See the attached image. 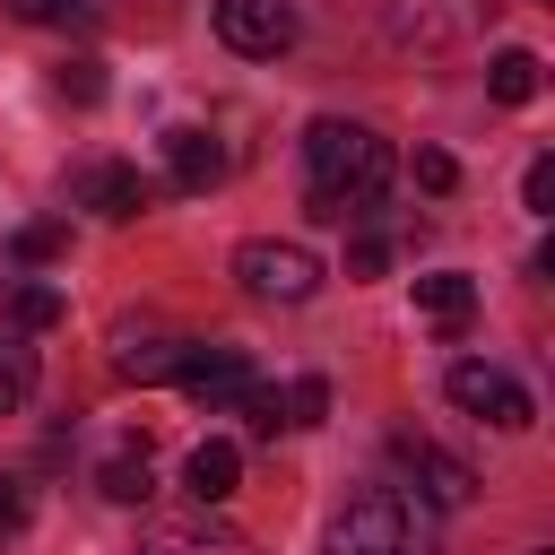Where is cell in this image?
<instances>
[{
    "instance_id": "cell-18",
    "label": "cell",
    "mask_w": 555,
    "mask_h": 555,
    "mask_svg": "<svg viewBox=\"0 0 555 555\" xmlns=\"http://www.w3.org/2000/svg\"><path fill=\"white\" fill-rule=\"evenodd\" d=\"M61 251H69V217H35V225H17V260L43 269V260H61Z\"/></svg>"
},
{
    "instance_id": "cell-24",
    "label": "cell",
    "mask_w": 555,
    "mask_h": 555,
    "mask_svg": "<svg viewBox=\"0 0 555 555\" xmlns=\"http://www.w3.org/2000/svg\"><path fill=\"white\" fill-rule=\"evenodd\" d=\"M520 199H529L538 217H555V156H529V173H520Z\"/></svg>"
},
{
    "instance_id": "cell-20",
    "label": "cell",
    "mask_w": 555,
    "mask_h": 555,
    "mask_svg": "<svg viewBox=\"0 0 555 555\" xmlns=\"http://www.w3.org/2000/svg\"><path fill=\"white\" fill-rule=\"evenodd\" d=\"M52 87H61L69 104H95V95H104V69H95V61H61V69H52Z\"/></svg>"
},
{
    "instance_id": "cell-4",
    "label": "cell",
    "mask_w": 555,
    "mask_h": 555,
    "mask_svg": "<svg viewBox=\"0 0 555 555\" xmlns=\"http://www.w3.org/2000/svg\"><path fill=\"white\" fill-rule=\"evenodd\" d=\"M234 278H243V295H260V304H312L330 269H321V251L295 243V234H251V243H234Z\"/></svg>"
},
{
    "instance_id": "cell-23",
    "label": "cell",
    "mask_w": 555,
    "mask_h": 555,
    "mask_svg": "<svg viewBox=\"0 0 555 555\" xmlns=\"http://www.w3.org/2000/svg\"><path fill=\"white\" fill-rule=\"evenodd\" d=\"M416 191H434V199H442V191H460V165H451L442 147H416Z\"/></svg>"
},
{
    "instance_id": "cell-2",
    "label": "cell",
    "mask_w": 555,
    "mask_h": 555,
    "mask_svg": "<svg viewBox=\"0 0 555 555\" xmlns=\"http://www.w3.org/2000/svg\"><path fill=\"white\" fill-rule=\"evenodd\" d=\"M330 555H434V512L399 486H364L330 520Z\"/></svg>"
},
{
    "instance_id": "cell-1",
    "label": "cell",
    "mask_w": 555,
    "mask_h": 555,
    "mask_svg": "<svg viewBox=\"0 0 555 555\" xmlns=\"http://www.w3.org/2000/svg\"><path fill=\"white\" fill-rule=\"evenodd\" d=\"M382 182H390V139H382V130L338 121V113H321V121L304 130V208H312V217L347 225V217H364V208L382 199Z\"/></svg>"
},
{
    "instance_id": "cell-19",
    "label": "cell",
    "mask_w": 555,
    "mask_h": 555,
    "mask_svg": "<svg viewBox=\"0 0 555 555\" xmlns=\"http://www.w3.org/2000/svg\"><path fill=\"white\" fill-rule=\"evenodd\" d=\"M17 26H78V17H95V0H0Z\"/></svg>"
},
{
    "instance_id": "cell-26",
    "label": "cell",
    "mask_w": 555,
    "mask_h": 555,
    "mask_svg": "<svg viewBox=\"0 0 555 555\" xmlns=\"http://www.w3.org/2000/svg\"><path fill=\"white\" fill-rule=\"evenodd\" d=\"M17 529H26V486H17L9 468H0V546H9Z\"/></svg>"
},
{
    "instance_id": "cell-27",
    "label": "cell",
    "mask_w": 555,
    "mask_h": 555,
    "mask_svg": "<svg viewBox=\"0 0 555 555\" xmlns=\"http://www.w3.org/2000/svg\"><path fill=\"white\" fill-rule=\"evenodd\" d=\"M382 260H390V243H382V234H364V243L347 251V278H382Z\"/></svg>"
},
{
    "instance_id": "cell-21",
    "label": "cell",
    "mask_w": 555,
    "mask_h": 555,
    "mask_svg": "<svg viewBox=\"0 0 555 555\" xmlns=\"http://www.w3.org/2000/svg\"><path fill=\"white\" fill-rule=\"evenodd\" d=\"M234 408H243V425H251V434H278V425H286V408H278V390H269V382H251Z\"/></svg>"
},
{
    "instance_id": "cell-16",
    "label": "cell",
    "mask_w": 555,
    "mask_h": 555,
    "mask_svg": "<svg viewBox=\"0 0 555 555\" xmlns=\"http://www.w3.org/2000/svg\"><path fill=\"white\" fill-rule=\"evenodd\" d=\"M95 486H104L113 503H147V494H156V468H147V451H113V460L95 468Z\"/></svg>"
},
{
    "instance_id": "cell-10",
    "label": "cell",
    "mask_w": 555,
    "mask_h": 555,
    "mask_svg": "<svg viewBox=\"0 0 555 555\" xmlns=\"http://www.w3.org/2000/svg\"><path fill=\"white\" fill-rule=\"evenodd\" d=\"M78 208H95V217H113V225H130V217L147 208V182H139V165H113V156H95V165H78Z\"/></svg>"
},
{
    "instance_id": "cell-3",
    "label": "cell",
    "mask_w": 555,
    "mask_h": 555,
    "mask_svg": "<svg viewBox=\"0 0 555 555\" xmlns=\"http://www.w3.org/2000/svg\"><path fill=\"white\" fill-rule=\"evenodd\" d=\"M494 9L503 0H382V35H390V52L442 61V52H468Z\"/></svg>"
},
{
    "instance_id": "cell-9",
    "label": "cell",
    "mask_w": 555,
    "mask_h": 555,
    "mask_svg": "<svg viewBox=\"0 0 555 555\" xmlns=\"http://www.w3.org/2000/svg\"><path fill=\"white\" fill-rule=\"evenodd\" d=\"M182 330H165V321H121L113 330V364L130 373V382H173V364H182Z\"/></svg>"
},
{
    "instance_id": "cell-11",
    "label": "cell",
    "mask_w": 555,
    "mask_h": 555,
    "mask_svg": "<svg viewBox=\"0 0 555 555\" xmlns=\"http://www.w3.org/2000/svg\"><path fill=\"white\" fill-rule=\"evenodd\" d=\"M165 173H173V191H217V182H225V147H217L208 130L173 121V130H165Z\"/></svg>"
},
{
    "instance_id": "cell-8",
    "label": "cell",
    "mask_w": 555,
    "mask_h": 555,
    "mask_svg": "<svg viewBox=\"0 0 555 555\" xmlns=\"http://www.w3.org/2000/svg\"><path fill=\"white\" fill-rule=\"evenodd\" d=\"M173 382H182L199 408H234V399L251 390V356H243V347H208V338H191L182 364H173Z\"/></svg>"
},
{
    "instance_id": "cell-6",
    "label": "cell",
    "mask_w": 555,
    "mask_h": 555,
    "mask_svg": "<svg viewBox=\"0 0 555 555\" xmlns=\"http://www.w3.org/2000/svg\"><path fill=\"white\" fill-rule=\"evenodd\" d=\"M442 390H451V408H468L477 425H494V434H520L538 408H529V390L503 373V364H486V356H460L451 373H442Z\"/></svg>"
},
{
    "instance_id": "cell-12",
    "label": "cell",
    "mask_w": 555,
    "mask_h": 555,
    "mask_svg": "<svg viewBox=\"0 0 555 555\" xmlns=\"http://www.w3.org/2000/svg\"><path fill=\"white\" fill-rule=\"evenodd\" d=\"M416 312H425L434 330H468V312H477V278H460V269H425V278H416Z\"/></svg>"
},
{
    "instance_id": "cell-17",
    "label": "cell",
    "mask_w": 555,
    "mask_h": 555,
    "mask_svg": "<svg viewBox=\"0 0 555 555\" xmlns=\"http://www.w3.org/2000/svg\"><path fill=\"white\" fill-rule=\"evenodd\" d=\"M278 408H286V425H321V416H330V382H321V373H295V382L278 390Z\"/></svg>"
},
{
    "instance_id": "cell-7",
    "label": "cell",
    "mask_w": 555,
    "mask_h": 555,
    "mask_svg": "<svg viewBox=\"0 0 555 555\" xmlns=\"http://www.w3.org/2000/svg\"><path fill=\"white\" fill-rule=\"evenodd\" d=\"M295 35H304L295 0H217V43L243 61H278Z\"/></svg>"
},
{
    "instance_id": "cell-13",
    "label": "cell",
    "mask_w": 555,
    "mask_h": 555,
    "mask_svg": "<svg viewBox=\"0 0 555 555\" xmlns=\"http://www.w3.org/2000/svg\"><path fill=\"white\" fill-rule=\"evenodd\" d=\"M234 477H243V451H234L225 434H208V442L182 460V486H191V503H225V494H234Z\"/></svg>"
},
{
    "instance_id": "cell-25",
    "label": "cell",
    "mask_w": 555,
    "mask_h": 555,
    "mask_svg": "<svg viewBox=\"0 0 555 555\" xmlns=\"http://www.w3.org/2000/svg\"><path fill=\"white\" fill-rule=\"evenodd\" d=\"M61 321V295L52 286H17V330H52Z\"/></svg>"
},
{
    "instance_id": "cell-14",
    "label": "cell",
    "mask_w": 555,
    "mask_h": 555,
    "mask_svg": "<svg viewBox=\"0 0 555 555\" xmlns=\"http://www.w3.org/2000/svg\"><path fill=\"white\" fill-rule=\"evenodd\" d=\"M538 87H546V69H538V52H520V43H503V52L486 61V95H494V104H538Z\"/></svg>"
},
{
    "instance_id": "cell-22",
    "label": "cell",
    "mask_w": 555,
    "mask_h": 555,
    "mask_svg": "<svg viewBox=\"0 0 555 555\" xmlns=\"http://www.w3.org/2000/svg\"><path fill=\"white\" fill-rule=\"evenodd\" d=\"M217 546H225L217 529H208V538H199V529H156V538H147L139 555H217Z\"/></svg>"
},
{
    "instance_id": "cell-5",
    "label": "cell",
    "mask_w": 555,
    "mask_h": 555,
    "mask_svg": "<svg viewBox=\"0 0 555 555\" xmlns=\"http://www.w3.org/2000/svg\"><path fill=\"white\" fill-rule=\"evenodd\" d=\"M390 468H399V494H416L425 512H460L477 494V468L460 451H442L434 434H390Z\"/></svg>"
},
{
    "instance_id": "cell-15",
    "label": "cell",
    "mask_w": 555,
    "mask_h": 555,
    "mask_svg": "<svg viewBox=\"0 0 555 555\" xmlns=\"http://www.w3.org/2000/svg\"><path fill=\"white\" fill-rule=\"evenodd\" d=\"M35 399V347L17 330H0V416H17Z\"/></svg>"
}]
</instances>
